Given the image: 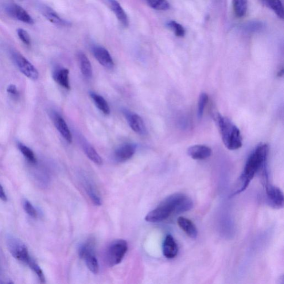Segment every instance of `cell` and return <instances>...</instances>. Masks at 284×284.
Returning <instances> with one entry per match:
<instances>
[{"instance_id":"6da1fadb","label":"cell","mask_w":284,"mask_h":284,"mask_svg":"<svg viewBox=\"0 0 284 284\" xmlns=\"http://www.w3.org/2000/svg\"><path fill=\"white\" fill-rule=\"evenodd\" d=\"M269 147L266 143H261L248 157L242 174L235 184L233 196L244 191L253 179L255 174L261 170L263 180L268 179L267 159Z\"/></svg>"},{"instance_id":"7a4b0ae2","label":"cell","mask_w":284,"mask_h":284,"mask_svg":"<svg viewBox=\"0 0 284 284\" xmlns=\"http://www.w3.org/2000/svg\"><path fill=\"white\" fill-rule=\"evenodd\" d=\"M213 118L219 128L225 146L231 150L240 149L243 145V139L239 128L219 113L213 112Z\"/></svg>"},{"instance_id":"3957f363","label":"cell","mask_w":284,"mask_h":284,"mask_svg":"<svg viewBox=\"0 0 284 284\" xmlns=\"http://www.w3.org/2000/svg\"><path fill=\"white\" fill-rule=\"evenodd\" d=\"M182 200V193L174 194L166 198L156 208L148 214L145 220L150 223L161 222L172 214H177Z\"/></svg>"},{"instance_id":"277c9868","label":"cell","mask_w":284,"mask_h":284,"mask_svg":"<svg viewBox=\"0 0 284 284\" xmlns=\"http://www.w3.org/2000/svg\"><path fill=\"white\" fill-rule=\"evenodd\" d=\"M127 251L128 244L126 240L119 239L112 242L109 245L105 254L107 265L112 267L121 263Z\"/></svg>"},{"instance_id":"5b68a950","label":"cell","mask_w":284,"mask_h":284,"mask_svg":"<svg viewBox=\"0 0 284 284\" xmlns=\"http://www.w3.org/2000/svg\"><path fill=\"white\" fill-rule=\"evenodd\" d=\"M8 249L12 255L19 262L27 264L31 259L28 249L17 237L9 235L6 238Z\"/></svg>"},{"instance_id":"8992f818","label":"cell","mask_w":284,"mask_h":284,"mask_svg":"<svg viewBox=\"0 0 284 284\" xmlns=\"http://www.w3.org/2000/svg\"><path fill=\"white\" fill-rule=\"evenodd\" d=\"M94 244L92 240L84 244L80 248L79 255L81 258L84 260L89 271L97 274L99 271V265L95 253Z\"/></svg>"},{"instance_id":"52a82bcc","label":"cell","mask_w":284,"mask_h":284,"mask_svg":"<svg viewBox=\"0 0 284 284\" xmlns=\"http://www.w3.org/2000/svg\"><path fill=\"white\" fill-rule=\"evenodd\" d=\"M11 57L15 65L23 75L33 81L38 79L39 73L37 69L20 53L14 50L11 52Z\"/></svg>"},{"instance_id":"ba28073f","label":"cell","mask_w":284,"mask_h":284,"mask_svg":"<svg viewBox=\"0 0 284 284\" xmlns=\"http://www.w3.org/2000/svg\"><path fill=\"white\" fill-rule=\"evenodd\" d=\"M266 193L267 203L271 207L278 209L284 207V194L277 186L267 184H266Z\"/></svg>"},{"instance_id":"9c48e42d","label":"cell","mask_w":284,"mask_h":284,"mask_svg":"<svg viewBox=\"0 0 284 284\" xmlns=\"http://www.w3.org/2000/svg\"><path fill=\"white\" fill-rule=\"evenodd\" d=\"M6 13L10 17L18 19L21 22L33 25L34 23L33 19L30 17L27 12L22 7L16 3H9L6 6Z\"/></svg>"},{"instance_id":"30bf717a","label":"cell","mask_w":284,"mask_h":284,"mask_svg":"<svg viewBox=\"0 0 284 284\" xmlns=\"http://www.w3.org/2000/svg\"><path fill=\"white\" fill-rule=\"evenodd\" d=\"M93 55L99 63L105 68L112 69L114 67V62L108 50L99 46H95L92 48Z\"/></svg>"},{"instance_id":"8fae6325","label":"cell","mask_w":284,"mask_h":284,"mask_svg":"<svg viewBox=\"0 0 284 284\" xmlns=\"http://www.w3.org/2000/svg\"><path fill=\"white\" fill-rule=\"evenodd\" d=\"M52 118L54 126H55L57 130L60 132L62 137L68 143H71L72 142V134L67 123H66L64 118L56 112L52 113Z\"/></svg>"},{"instance_id":"7c38bea8","label":"cell","mask_w":284,"mask_h":284,"mask_svg":"<svg viewBox=\"0 0 284 284\" xmlns=\"http://www.w3.org/2000/svg\"><path fill=\"white\" fill-rule=\"evenodd\" d=\"M41 13L46 19L54 25L60 26H69L70 23L62 19L51 8L43 5L40 6Z\"/></svg>"},{"instance_id":"4fadbf2b","label":"cell","mask_w":284,"mask_h":284,"mask_svg":"<svg viewBox=\"0 0 284 284\" xmlns=\"http://www.w3.org/2000/svg\"><path fill=\"white\" fill-rule=\"evenodd\" d=\"M211 148L204 145H195L189 148L187 153L189 157L195 160H204L211 156Z\"/></svg>"},{"instance_id":"5bb4252c","label":"cell","mask_w":284,"mask_h":284,"mask_svg":"<svg viewBox=\"0 0 284 284\" xmlns=\"http://www.w3.org/2000/svg\"><path fill=\"white\" fill-rule=\"evenodd\" d=\"M126 118L130 126L135 133L141 135L146 134V127L141 117L135 114H131V113L128 114L127 113Z\"/></svg>"},{"instance_id":"9a60e30c","label":"cell","mask_w":284,"mask_h":284,"mask_svg":"<svg viewBox=\"0 0 284 284\" xmlns=\"http://www.w3.org/2000/svg\"><path fill=\"white\" fill-rule=\"evenodd\" d=\"M135 147L132 144H125L117 149L115 152V158L118 162L122 163L129 160L134 154Z\"/></svg>"},{"instance_id":"2e32d148","label":"cell","mask_w":284,"mask_h":284,"mask_svg":"<svg viewBox=\"0 0 284 284\" xmlns=\"http://www.w3.org/2000/svg\"><path fill=\"white\" fill-rule=\"evenodd\" d=\"M178 247L173 237L168 235L163 244V253L166 258L173 259L177 255Z\"/></svg>"},{"instance_id":"e0dca14e","label":"cell","mask_w":284,"mask_h":284,"mask_svg":"<svg viewBox=\"0 0 284 284\" xmlns=\"http://www.w3.org/2000/svg\"><path fill=\"white\" fill-rule=\"evenodd\" d=\"M108 3L111 10L114 12L120 24L124 27H127L129 25V20L126 12L124 11L119 3L116 0H108Z\"/></svg>"},{"instance_id":"ac0fdd59","label":"cell","mask_w":284,"mask_h":284,"mask_svg":"<svg viewBox=\"0 0 284 284\" xmlns=\"http://www.w3.org/2000/svg\"><path fill=\"white\" fill-rule=\"evenodd\" d=\"M177 223L182 230L190 238L195 239L198 235V230L195 225L192 221L184 217H180Z\"/></svg>"},{"instance_id":"d6986e66","label":"cell","mask_w":284,"mask_h":284,"mask_svg":"<svg viewBox=\"0 0 284 284\" xmlns=\"http://www.w3.org/2000/svg\"><path fill=\"white\" fill-rule=\"evenodd\" d=\"M53 78L56 83L61 85L62 87L70 90L69 81V70L67 68H61L54 71L53 75Z\"/></svg>"},{"instance_id":"ffe728a7","label":"cell","mask_w":284,"mask_h":284,"mask_svg":"<svg viewBox=\"0 0 284 284\" xmlns=\"http://www.w3.org/2000/svg\"><path fill=\"white\" fill-rule=\"evenodd\" d=\"M80 67L82 74L86 79H91L92 77V67L90 61L85 54L80 52L78 54Z\"/></svg>"},{"instance_id":"44dd1931","label":"cell","mask_w":284,"mask_h":284,"mask_svg":"<svg viewBox=\"0 0 284 284\" xmlns=\"http://www.w3.org/2000/svg\"><path fill=\"white\" fill-rule=\"evenodd\" d=\"M90 96L96 107L104 115L110 114V108L107 101L103 97L94 92L90 93Z\"/></svg>"},{"instance_id":"7402d4cb","label":"cell","mask_w":284,"mask_h":284,"mask_svg":"<svg viewBox=\"0 0 284 284\" xmlns=\"http://www.w3.org/2000/svg\"><path fill=\"white\" fill-rule=\"evenodd\" d=\"M265 5L274 12L279 18H284V12L281 0H261Z\"/></svg>"},{"instance_id":"603a6c76","label":"cell","mask_w":284,"mask_h":284,"mask_svg":"<svg viewBox=\"0 0 284 284\" xmlns=\"http://www.w3.org/2000/svg\"><path fill=\"white\" fill-rule=\"evenodd\" d=\"M84 188L93 204L98 206L102 204V200H101L100 197L94 186L90 182L88 181H85Z\"/></svg>"},{"instance_id":"cb8c5ba5","label":"cell","mask_w":284,"mask_h":284,"mask_svg":"<svg viewBox=\"0 0 284 284\" xmlns=\"http://www.w3.org/2000/svg\"><path fill=\"white\" fill-rule=\"evenodd\" d=\"M233 10L237 17H242L248 10V0H232Z\"/></svg>"},{"instance_id":"d4e9b609","label":"cell","mask_w":284,"mask_h":284,"mask_svg":"<svg viewBox=\"0 0 284 284\" xmlns=\"http://www.w3.org/2000/svg\"><path fill=\"white\" fill-rule=\"evenodd\" d=\"M84 150L88 158L97 165H102L103 160L96 150L92 146L85 144L84 146Z\"/></svg>"},{"instance_id":"484cf974","label":"cell","mask_w":284,"mask_h":284,"mask_svg":"<svg viewBox=\"0 0 284 284\" xmlns=\"http://www.w3.org/2000/svg\"><path fill=\"white\" fill-rule=\"evenodd\" d=\"M17 147L18 150H20L23 156L25 157L27 161L32 164H35L37 162V159L33 153V151L30 149L29 147L23 145V144L18 142Z\"/></svg>"},{"instance_id":"4316f807","label":"cell","mask_w":284,"mask_h":284,"mask_svg":"<svg viewBox=\"0 0 284 284\" xmlns=\"http://www.w3.org/2000/svg\"><path fill=\"white\" fill-rule=\"evenodd\" d=\"M149 6L154 10L166 11L170 8L168 0H147Z\"/></svg>"},{"instance_id":"83f0119b","label":"cell","mask_w":284,"mask_h":284,"mask_svg":"<svg viewBox=\"0 0 284 284\" xmlns=\"http://www.w3.org/2000/svg\"><path fill=\"white\" fill-rule=\"evenodd\" d=\"M208 96L205 93H202L200 96L198 103V117L201 119L203 116L204 108L208 102Z\"/></svg>"},{"instance_id":"f1b7e54d","label":"cell","mask_w":284,"mask_h":284,"mask_svg":"<svg viewBox=\"0 0 284 284\" xmlns=\"http://www.w3.org/2000/svg\"><path fill=\"white\" fill-rule=\"evenodd\" d=\"M27 265L29 266L31 270H33L34 273L36 274L42 283L45 282V277L41 268L38 266V264L34 261V260L31 258L30 259Z\"/></svg>"},{"instance_id":"f546056e","label":"cell","mask_w":284,"mask_h":284,"mask_svg":"<svg viewBox=\"0 0 284 284\" xmlns=\"http://www.w3.org/2000/svg\"><path fill=\"white\" fill-rule=\"evenodd\" d=\"M167 26H168L170 29L173 31L176 36L178 37L184 36L185 31L184 27L180 24V23L176 21H171L167 23Z\"/></svg>"},{"instance_id":"4dcf8cb0","label":"cell","mask_w":284,"mask_h":284,"mask_svg":"<svg viewBox=\"0 0 284 284\" xmlns=\"http://www.w3.org/2000/svg\"><path fill=\"white\" fill-rule=\"evenodd\" d=\"M264 24L262 22L252 21L247 23L245 24L243 28L248 33L258 32L263 29Z\"/></svg>"},{"instance_id":"1f68e13d","label":"cell","mask_w":284,"mask_h":284,"mask_svg":"<svg viewBox=\"0 0 284 284\" xmlns=\"http://www.w3.org/2000/svg\"><path fill=\"white\" fill-rule=\"evenodd\" d=\"M23 207L25 212L33 218H36L37 217L36 210L35 209L33 205L28 200H25L23 202Z\"/></svg>"},{"instance_id":"d6a6232c","label":"cell","mask_w":284,"mask_h":284,"mask_svg":"<svg viewBox=\"0 0 284 284\" xmlns=\"http://www.w3.org/2000/svg\"><path fill=\"white\" fill-rule=\"evenodd\" d=\"M18 36L23 44L29 46L31 44V38L28 33L22 29H18L17 30Z\"/></svg>"},{"instance_id":"836d02e7","label":"cell","mask_w":284,"mask_h":284,"mask_svg":"<svg viewBox=\"0 0 284 284\" xmlns=\"http://www.w3.org/2000/svg\"><path fill=\"white\" fill-rule=\"evenodd\" d=\"M7 92L9 94L13 97L14 99H17L19 97L18 89L14 84H10L7 87Z\"/></svg>"},{"instance_id":"e575fe53","label":"cell","mask_w":284,"mask_h":284,"mask_svg":"<svg viewBox=\"0 0 284 284\" xmlns=\"http://www.w3.org/2000/svg\"><path fill=\"white\" fill-rule=\"evenodd\" d=\"M0 200H1L3 201H6L7 200V197L5 190H4L1 184H0Z\"/></svg>"}]
</instances>
